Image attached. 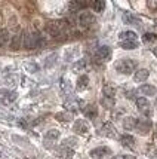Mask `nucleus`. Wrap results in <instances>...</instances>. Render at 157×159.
Listing matches in <instances>:
<instances>
[{
	"mask_svg": "<svg viewBox=\"0 0 157 159\" xmlns=\"http://www.w3.org/2000/svg\"><path fill=\"white\" fill-rule=\"evenodd\" d=\"M116 70L120 75H126L129 76L133 71H137V64L135 61H132L130 58H122L116 62Z\"/></svg>",
	"mask_w": 157,
	"mask_h": 159,
	"instance_id": "1",
	"label": "nucleus"
},
{
	"mask_svg": "<svg viewBox=\"0 0 157 159\" xmlns=\"http://www.w3.org/2000/svg\"><path fill=\"white\" fill-rule=\"evenodd\" d=\"M37 33H33V31H24L22 33V46L25 49H36V43H37V39H39Z\"/></svg>",
	"mask_w": 157,
	"mask_h": 159,
	"instance_id": "2",
	"label": "nucleus"
},
{
	"mask_svg": "<svg viewBox=\"0 0 157 159\" xmlns=\"http://www.w3.org/2000/svg\"><path fill=\"white\" fill-rule=\"evenodd\" d=\"M135 129H138V132L141 135H147L151 129V120H148V119H139V120H137Z\"/></svg>",
	"mask_w": 157,
	"mask_h": 159,
	"instance_id": "3",
	"label": "nucleus"
},
{
	"mask_svg": "<svg viewBox=\"0 0 157 159\" xmlns=\"http://www.w3.org/2000/svg\"><path fill=\"white\" fill-rule=\"evenodd\" d=\"M89 155H90V158H94V159H102V158H105L107 155H111V150H110V147H105V146H102V147H96V149H92Z\"/></svg>",
	"mask_w": 157,
	"mask_h": 159,
	"instance_id": "4",
	"label": "nucleus"
},
{
	"mask_svg": "<svg viewBox=\"0 0 157 159\" xmlns=\"http://www.w3.org/2000/svg\"><path fill=\"white\" fill-rule=\"evenodd\" d=\"M79 22H80V25H83V27H90V25L95 24V16L90 14V12H82L80 16H79Z\"/></svg>",
	"mask_w": 157,
	"mask_h": 159,
	"instance_id": "5",
	"label": "nucleus"
},
{
	"mask_svg": "<svg viewBox=\"0 0 157 159\" xmlns=\"http://www.w3.org/2000/svg\"><path fill=\"white\" fill-rule=\"evenodd\" d=\"M96 58L101 61H108L111 58V48L110 46H99L96 51Z\"/></svg>",
	"mask_w": 157,
	"mask_h": 159,
	"instance_id": "6",
	"label": "nucleus"
},
{
	"mask_svg": "<svg viewBox=\"0 0 157 159\" xmlns=\"http://www.w3.org/2000/svg\"><path fill=\"white\" fill-rule=\"evenodd\" d=\"M73 129H74L77 134H86V132L89 131V125L85 119H77V120L74 122Z\"/></svg>",
	"mask_w": 157,
	"mask_h": 159,
	"instance_id": "7",
	"label": "nucleus"
},
{
	"mask_svg": "<svg viewBox=\"0 0 157 159\" xmlns=\"http://www.w3.org/2000/svg\"><path fill=\"white\" fill-rule=\"evenodd\" d=\"M135 103H137V107L139 109V110L145 111V115H147V116H151V111L148 110L150 103H148V100H147V98H144V97L137 98V100H135Z\"/></svg>",
	"mask_w": 157,
	"mask_h": 159,
	"instance_id": "8",
	"label": "nucleus"
},
{
	"mask_svg": "<svg viewBox=\"0 0 157 159\" xmlns=\"http://www.w3.org/2000/svg\"><path fill=\"white\" fill-rule=\"evenodd\" d=\"M148 76H150V71L147 69H139L135 71V75H133V80L138 83L141 82H145L147 79H148Z\"/></svg>",
	"mask_w": 157,
	"mask_h": 159,
	"instance_id": "9",
	"label": "nucleus"
},
{
	"mask_svg": "<svg viewBox=\"0 0 157 159\" xmlns=\"http://www.w3.org/2000/svg\"><path fill=\"white\" fill-rule=\"evenodd\" d=\"M101 132H102L105 137H110V139H114V137L117 135L116 128L113 126V124H110V122H107V124L102 125V129H101Z\"/></svg>",
	"mask_w": 157,
	"mask_h": 159,
	"instance_id": "10",
	"label": "nucleus"
},
{
	"mask_svg": "<svg viewBox=\"0 0 157 159\" xmlns=\"http://www.w3.org/2000/svg\"><path fill=\"white\" fill-rule=\"evenodd\" d=\"M119 37H120V42H138L137 33H135V31H130V30L122 31V33L119 34Z\"/></svg>",
	"mask_w": 157,
	"mask_h": 159,
	"instance_id": "11",
	"label": "nucleus"
},
{
	"mask_svg": "<svg viewBox=\"0 0 157 159\" xmlns=\"http://www.w3.org/2000/svg\"><path fill=\"white\" fill-rule=\"evenodd\" d=\"M22 48V33H16L11 40V51H18Z\"/></svg>",
	"mask_w": 157,
	"mask_h": 159,
	"instance_id": "12",
	"label": "nucleus"
},
{
	"mask_svg": "<svg viewBox=\"0 0 157 159\" xmlns=\"http://www.w3.org/2000/svg\"><path fill=\"white\" fill-rule=\"evenodd\" d=\"M122 20L124 24H130V25H138V24H139V20H138L133 14H130V12H124L122 16Z\"/></svg>",
	"mask_w": 157,
	"mask_h": 159,
	"instance_id": "13",
	"label": "nucleus"
},
{
	"mask_svg": "<svg viewBox=\"0 0 157 159\" xmlns=\"http://www.w3.org/2000/svg\"><path fill=\"white\" fill-rule=\"evenodd\" d=\"M135 126H137V119L133 118V116H128V118L123 119V128H124L126 131L135 129Z\"/></svg>",
	"mask_w": 157,
	"mask_h": 159,
	"instance_id": "14",
	"label": "nucleus"
},
{
	"mask_svg": "<svg viewBox=\"0 0 157 159\" xmlns=\"http://www.w3.org/2000/svg\"><path fill=\"white\" fill-rule=\"evenodd\" d=\"M85 116L88 119H95L98 116V107L96 106H86L85 107Z\"/></svg>",
	"mask_w": 157,
	"mask_h": 159,
	"instance_id": "15",
	"label": "nucleus"
},
{
	"mask_svg": "<svg viewBox=\"0 0 157 159\" xmlns=\"http://www.w3.org/2000/svg\"><path fill=\"white\" fill-rule=\"evenodd\" d=\"M9 42V30L7 28H2L0 30V49L5 48Z\"/></svg>",
	"mask_w": 157,
	"mask_h": 159,
	"instance_id": "16",
	"label": "nucleus"
},
{
	"mask_svg": "<svg viewBox=\"0 0 157 159\" xmlns=\"http://www.w3.org/2000/svg\"><path fill=\"white\" fill-rule=\"evenodd\" d=\"M139 92H141V94H144V95H154V94L157 92V89L153 86V85L145 83V85H142V86L139 88Z\"/></svg>",
	"mask_w": 157,
	"mask_h": 159,
	"instance_id": "17",
	"label": "nucleus"
},
{
	"mask_svg": "<svg viewBox=\"0 0 157 159\" xmlns=\"http://www.w3.org/2000/svg\"><path fill=\"white\" fill-rule=\"evenodd\" d=\"M82 106H85V103L82 100H71V101L65 103V107L71 109V110H79V109H82Z\"/></svg>",
	"mask_w": 157,
	"mask_h": 159,
	"instance_id": "18",
	"label": "nucleus"
},
{
	"mask_svg": "<svg viewBox=\"0 0 157 159\" xmlns=\"http://www.w3.org/2000/svg\"><path fill=\"white\" fill-rule=\"evenodd\" d=\"M120 143L123 146H126V147H133V143H135V139L129 135V134H123L122 137H120Z\"/></svg>",
	"mask_w": 157,
	"mask_h": 159,
	"instance_id": "19",
	"label": "nucleus"
},
{
	"mask_svg": "<svg viewBox=\"0 0 157 159\" xmlns=\"http://www.w3.org/2000/svg\"><path fill=\"white\" fill-rule=\"evenodd\" d=\"M89 85V77L86 76V75H83V76L79 77V80H77V89L79 91H83L86 89Z\"/></svg>",
	"mask_w": 157,
	"mask_h": 159,
	"instance_id": "20",
	"label": "nucleus"
},
{
	"mask_svg": "<svg viewBox=\"0 0 157 159\" xmlns=\"http://www.w3.org/2000/svg\"><path fill=\"white\" fill-rule=\"evenodd\" d=\"M16 97H18V94H16V92H5L2 103L3 104H11V103H14L15 100H16Z\"/></svg>",
	"mask_w": 157,
	"mask_h": 159,
	"instance_id": "21",
	"label": "nucleus"
},
{
	"mask_svg": "<svg viewBox=\"0 0 157 159\" xmlns=\"http://www.w3.org/2000/svg\"><path fill=\"white\" fill-rule=\"evenodd\" d=\"M86 6H89V3H86V2H71V3H70V9L74 11V12L82 11V9H85Z\"/></svg>",
	"mask_w": 157,
	"mask_h": 159,
	"instance_id": "22",
	"label": "nucleus"
},
{
	"mask_svg": "<svg viewBox=\"0 0 157 159\" xmlns=\"http://www.w3.org/2000/svg\"><path fill=\"white\" fill-rule=\"evenodd\" d=\"M56 60H58V54H50L49 57H46V58H45L43 66H45L46 69H49V67H52L55 62H56Z\"/></svg>",
	"mask_w": 157,
	"mask_h": 159,
	"instance_id": "23",
	"label": "nucleus"
},
{
	"mask_svg": "<svg viewBox=\"0 0 157 159\" xmlns=\"http://www.w3.org/2000/svg\"><path fill=\"white\" fill-rule=\"evenodd\" d=\"M102 92H104V95L107 98H110V100H113L114 95H116V89H114L113 86H110V85H104Z\"/></svg>",
	"mask_w": 157,
	"mask_h": 159,
	"instance_id": "24",
	"label": "nucleus"
},
{
	"mask_svg": "<svg viewBox=\"0 0 157 159\" xmlns=\"http://www.w3.org/2000/svg\"><path fill=\"white\" fill-rule=\"evenodd\" d=\"M55 118L58 120H61V122H68V120H71V115L67 113V111H61V113H56Z\"/></svg>",
	"mask_w": 157,
	"mask_h": 159,
	"instance_id": "25",
	"label": "nucleus"
},
{
	"mask_svg": "<svg viewBox=\"0 0 157 159\" xmlns=\"http://www.w3.org/2000/svg\"><path fill=\"white\" fill-rule=\"evenodd\" d=\"M90 6L94 7V11H95V12H102L104 7H105V3H104L102 0H98V2L90 3Z\"/></svg>",
	"mask_w": 157,
	"mask_h": 159,
	"instance_id": "26",
	"label": "nucleus"
},
{
	"mask_svg": "<svg viewBox=\"0 0 157 159\" xmlns=\"http://www.w3.org/2000/svg\"><path fill=\"white\" fill-rule=\"evenodd\" d=\"M120 46H122L123 49L132 51V49L138 48V42H120Z\"/></svg>",
	"mask_w": 157,
	"mask_h": 159,
	"instance_id": "27",
	"label": "nucleus"
},
{
	"mask_svg": "<svg viewBox=\"0 0 157 159\" xmlns=\"http://www.w3.org/2000/svg\"><path fill=\"white\" fill-rule=\"evenodd\" d=\"M16 80H18V76L12 75V76L5 77V79H3V83L7 85V86H14V85H16Z\"/></svg>",
	"mask_w": 157,
	"mask_h": 159,
	"instance_id": "28",
	"label": "nucleus"
},
{
	"mask_svg": "<svg viewBox=\"0 0 157 159\" xmlns=\"http://www.w3.org/2000/svg\"><path fill=\"white\" fill-rule=\"evenodd\" d=\"M85 67H86V61H85V60H79V61H77L74 66H73V71L79 73V71H82Z\"/></svg>",
	"mask_w": 157,
	"mask_h": 159,
	"instance_id": "29",
	"label": "nucleus"
},
{
	"mask_svg": "<svg viewBox=\"0 0 157 159\" xmlns=\"http://www.w3.org/2000/svg\"><path fill=\"white\" fill-rule=\"evenodd\" d=\"M25 69H27V71H30V73H36V71H39V66L36 64V62H30V61H27L25 64Z\"/></svg>",
	"mask_w": 157,
	"mask_h": 159,
	"instance_id": "30",
	"label": "nucleus"
},
{
	"mask_svg": "<svg viewBox=\"0 0 157 159\" xmlns=\"http://www.w3.org/2000/svg\"><path fill=\"white\" fill-rule=\"evenodd\" d=\"M142 39H144V42H145V43H153V42L157 40V36L154 34V33H145Z\"/></svg>",
	"mask_w": 157,
	"mask_h": 159,
	"instance_id": "31",
	"label": "nucleus"
},
{
	"mask_svg": "<svg viewBox=\"0 0 157 159\" xmlns=\"http://www.w3.org/2000/svg\"><path fill=\"white\" fill-rule=\"evenodd\" d=\"M76 144H77V140L73 139V137H71V139H65L64 141H62V146H64V147H67V149H70V147H74Z\"/></svg>",
	"mask_w": 157,
	"mask_h": 159,
	"instance_id": "32",
	"label": "nucleus"
},
{
	"mask_svg": "<svg viewBox=\"0 0 157 159\" xmlns=\"http://www.w3.org/2000/svg\"><path fill=\"white\" fill-rule=\"evenodd\" d=\"M58 137H59V131L58 129H49L46 132V139H49V140H56Z\"/></svg>",
	"mask_w": 157,
	"mask_h": 159,
	"instance_id": "33",
	"label": "nucleus"
},
{
	"mask_svg": "<svg viewBox=\"0 0 157 159\" xmlns=\"http://www.w3.org/2000/svg\"><path fill=\"white\" fill-rule=\"evenodd\" d=\"M73 155H74V152H73L71 149H67V150L62 152V158L64 159H73Z\"/></svg>",
	"mask_w": 157,
	"mask_h": 159,
	"instance_id": "34",
	"label": "nucleus"
},
{
	"mask_svg": "<svg viewBox=\"0 0 157 159\" xmlns=\"http://www.w3.org/2000/svg\"><path fill=\"white\" fill-rule=\"evenodd\" d=\"M147 6L151 11H157V2H147Z\"/></svg>",
	"mask_w": 157,
	"mask_h": 159,
	"instance_id": "35",
	"label": "nucleus"
},
{
	"mask_svg": "<svg viewBox=\"0 0 157 159\" xmlns=\"http://www.w3.org/2000/svg\"><path fill=\"white\" fill-rule=\"evenodd\" d=\"M113 159H130V156H128V155H117L116 158Z\"/></svg>",
	"mask_w": 157,
	"mask_h": 159,
	"instance_id": "36",
	"label": "nucleus"
},
{
	"mask_svg": "<svg viewBox=\"0 0 157 159\" xmlns=\"http://www.w3.org/2000/svg\"><path fill=\"white\" fill-rule=\"evenodd\" d=\"M135 94H137V91H129V92L126 94V97H128V98H133V97H135Z\"/></svg>",
	"mask_w": 157,
	"mask_h": 159,
	"instance_id": "37",
	"label": "nucleus"
}]
</instances>
